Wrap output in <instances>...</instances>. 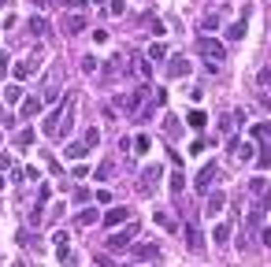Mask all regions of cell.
<instances>
[{
  "label": "cell",
  "mask_w": 271,
  "mask_h": 267,
  "mask_svg": "<svg viewBox=\"0 0 271 267\" xmlns=\"http://www.w3.org/2000/svg\"><path fill=\"white\" fill-rule=\"evenodd\" d=\"M63 30L67 33H82L85 30V15H67L63 19Z\"/></svg>",
  "instance_id": "15"
},
{
  "label": "cell",
  "mask_w": 271,
  "mask_h": 267,
  "mask_svg": "<svg viewBox=\"0 0 271 267\" xmlns=\"http://www.w3.org/2000/svg\"><path fill=\"white\" fill-rule=\"evenodd\" d=\"M123 11H127V4L123 0H111V15H123Z\"/></svg>",
  "instance_id": "40"
},
{
  "label": "cell",
  "mask_w": 271,
  "mask_h": 267,
  "mask_svg": "<svg viewBox=\"0 0 271 267\" xmlns=\"http://www.w3.org/2000/svg\"><path fill=\"white\" fill-rule=\"evenodd\" d=\"M212 238H216V245H227V238H230V223H219L212 230Z\"/></svg>",
  "instance_id": "23"
},
{
  "label": "cell",
  "mask_w": 271,
  "mask_h": 267,
  "mask_svg": "<svg viewBox=\"0 0 271 267\" xmlns=\"http://www.w3.org/2000/svg\"><path fill=\"white\" fill-rule=\"evenodd\" d=\"M182 189H186V175H182V167H178L175 175H171V193H175V197H178V193H182Z\"/></svg>",
  "instance_id": "21"
},
{
  "label": "cell",
  "mask_w": 271,
  "mask_h": 267,
  "mask_svg": "<svg viewBox=\"0 0 271 267\" xmlns=\"http://www.w3.org/2000/svg\"><path fill=\"white\" fill-rule=\"evenodd\" d=\"M85 152H89V145H85V141H71L67 149H63V156H67V160H82Z\"/></svg>",
  "instance_id": "14"
},
{
  "label": "cell",
  "mask_w": 271,
  "mask_h": 267,
  "mask_svg": "<svg viewBox=\"0 0 271 267\" xmlns=\"http://www.w3.org/2000/svg\"><path fill=\"white\" fill-rule=\"evenodd\" d=\"M108 175H111V160H104V163L97 167V178H108Z\"/></svg>",
  "instance_id": "35"
},
{
  "label": "cell",
  "mask_w": 271,
  "mask_h": 267,
  "mask_svg": "<svg viewBox=\"0 0 271 267\" xmlns=\"http://www.w3.org/2000/svg\"><path fill=\"white\" fill-rule=\"evenodd\" d=\"M85 145H89V149H93L97 141H101V130H97V126H89V130H85V137H82Z\"/></svg>",
  "instance_id": "29"
},
{
  "label": "cell",
  "mask_w": 271,
  "mask_h": 267,
  "mask_svg": "<svg viewBox=\"0 0 271 267\" xmlns=\"http://www.w3.org/2000/svg\"><path fill=\"white\" fill-rule=\"evenodd\" d=\"M197 49H201L204 56H212V59H223V56H227V49H223L216 37H201V41H197Z\"/></svg>",
  "instance_id": "7"
},
{
  "label": "cell",
  "mask_w": 271,
  "mask_h": 267,
  "mask_svg": "<svg viewBox=\"0 0 271 267\" xmlns=\"http://www.w3.org/2000/svg\"><path fill=\"white\" fill-rule=\"evenodd\" d=\"M41 104H45L41 97H26V100H23V108H19V115H23V119H34V115H41Z\"/></svg>",
  "instance_id": "9"
},
{
  "label": "cell",
  "mask_w": 271,
  "mask_h": 267,
  "mask_svg": "<svg viewBox=\"0 0 271 267\" xmlns=\"http://www.w3.org/2000/svg\"><path fill=\"white\" fill-rule=\"evenodd\" d=\"M82 71H85V75H93V71H97V56H82Z\"/></svg>",
  "instance_id": "31"
},
{
  "label": "cell",
  "mask_w": 271,
  "mask_h": 267,
  "mask_svg": "<svg viewBox=\"0 0 271 267\" xmlns=\"http://www.w3.org/2000/svg\"><path fill=\"white\" fill-rule=\"evenodd\" d=\"M249 189H253V197H268V182H264V178H253V182H249Z\"/></svg>",
  "instance_id": "25"
},
{
  "label": "cell",
  "mask_w": 271,
  "mask_h": 267,
  "mask_svg": "<svg viewBox=\"0 0 271 267\" xmlns=\"http://www.w3.org/2000/svg\"><path fill=\"white\" fill-rule=\"evenodd\" d=\"M260 100H264V108H268V111H271V93H264V97H260Z\"/></svg>",
  "instance_id": "44"
},
{
  "label": "cell",
  "mask_w": 271,
  "mask_h": 267,
  "mask_svg": "<svg viewBox=\"0 0 271 267\" xmlns=\"http://www.w3.org/2000/svg\"><path fill=\"white\" fill-rule=\"evenodd\" d=\"M186 249H190V252H201V249H204V241H201V230H197V223H190V226H186Z\"/></svg>",
  "instance_id": "10"
},
{
  "label": "cell",
  "mask_w": 271,
  "mask_h": 267,
  "mask_svg": "<svg viewBox=\"0 0 271 267\" xmlns=\"http://www.w3.org/2000/svg\"><path fill=\"white\" fill-rule=\"evenodd\" d=\"M216 175H219V171H216V163H204L201 167V175H197V193H204V197H208V193H212V186H216Z\"/></svg>",
  "instance_id": "4"
},
{
  "label": "cell",
  "mask_w": 271,
  "mask_h": 267,
  "mask_svg": "<svg viewBox=\"0 0 271 267\" xmlns=\"http://www.w3.org/2000/svg\"><path fill=\"white\" fill-rule=\"evenodd\" d=\"M130 252H134V260H156L160 256L156 245H130Z\"/></svg>",
  "instance_id": "13"
},
{
  "label": "cell",
  "mask_w": 271,
  "mask_h": 267,
  "mask_svg": "<svg viewBox=\"0 0 271 267\" xmlns=\"http://www.w3.org/2000/svg\"><path fill=\"white\" fill-rule=\"evenodd\" d=\"M245 37V19H238V23L227 26V41H242Z\"/></svg>",
  "instance_id": "16"
},
{
  "label": "cell",
  "mask_w": 271,
  "mask_h": 267,
  "mask_svg": "<svg viewBox=\"0 0 271 267\" xmlns=\"http://www.w3.org/2000/svg\"><path fill=\"white\" fill-rule=\"evenodd\" d=\"M15 145H19V149H34V130H30V126H23V130L15 134Z\"/></svg>",
  "instance_id": "17"
},
{
  "label": "cell",
  "mask_w": 271,
  "mask_h": 267,
  "mask_svg": "<svg viewBox=\"0 0 271 267\" xmlns=\"http://www.w3.org/2000/svg\"><path fill=\"white\" fill-rule=\"evenodd\" d=\"M260 241H264V245H271V223L264 226V234H260Z\"/></svg>",
  "instance_id": "42"
},
{
  "label": "cell",
  "mask_w": 271,
  "mask_h": 267,
  "mask_svg": "<svg viewBox=\"0 0 271 267\" xmlns=\"http://www.w3.org/2000/svg\"><path fill=\"white\" fill-rule=\"evenodd\" d=\"M8 4H11V0H0V8H8Z\"/></svg>",
  "instance_id": "45"
},
{
  "label": "cell",
  "mask_w": 271,
  "mask_h": 267,
  "mask_svg": "<svg viewBox=\"0 0 271 267\" xmlns=\"http://www.w3.org/2000/svg\"><path fill=\"white\" fill-rule=\"evenodd\" d=\"M219 26V15H204V30H216Z\"/></svg>",
  "instance_id": "37"
},
{
  "label": "cell",
  "mask_w": 271,
  "mask_h": 267,
  "mask_svg": "<svg viewBox=\"0 0 271 267\" xmlns=\"http://www.w3.org/2000/svg\"><path fill=\"white\" fill-rule=\"evenodd\" d=\"M8 71H11V63H8V52H0V78L8 75Z\"/></svg>",
  "instance_id": "36"
},
{
  "label": "cell",
  "mask_w": 271,
  "mask_h": 267,
  "mask_svg": "<svg viewBox=\"0 0 271 267\" xmlns=\"http://www.w3.org/2000/svg\"><path fill=\"white\" fill-rule=\"evenodd\" d=\"M4 100H8V104H15V100H23V85H8V89H4Z\"/></svg>",
  "instance_id": "24"
},
{
  "label": "cell",
  "mask_w": 271,
  "mask_h": 267,
  "mask_svg": "<svg viewBox=\"0 0 271 267\" xmlns=\"http://www.w3.org/2000/svg\"><path fill=\"white\" fill-rule=\"evenodd\" d=\"M253 149H256V145H249V141H242V145H234V152H238V160H242V163H245V160H253V156H256V152H253Z\"/></svg>",
  "instance_id": "22"
},
{
  "label": "cell",
  "mask_w": 271,
  "mask_h": 267,
  "mask_svg": "<svg viewBox=\"0 0 271 267\" xmlns=\"http://www.w3.org/2000/svg\"><path fill=\"white\" fill-rule=\"evenodd\" d=\"M260 85H271V71H260Z\"/></svg>",
  "instance_id": "43"
},
{
  "label": "cell",
  "mask_w": 271,
  "mask_h": 267,
  "mask_svg": "<svg viewBox=\"0 0 271 267\" xmlns=\"http://www.w3.org/2000/svg\"><path fill=\"white\" fill-rule=\"evenodd\" d=\"M256 167H264V171H268V167H271V149L256 152Z\"/></svg>",
  "instance_id": "30"
},
{
  "label": "cell",
  "mask_w": 271,
  "mask_h": 267,
  "mask_svg": "<svg viewBox=\"0 0 271 267\" xmlns=\"http://www.w3.org/2000/svg\"><path fill=\"white\" fill-rule=\"evenodd\" d=\"M30 33H34V37H45V33H49V23H45L41 15H34L30 19Z\"/></svg>",
  "instance_id": "19"
},
{
  "label": "cell",
  "mask_w": 271,
  "mask_h": 267,
  "mask_svg": "<svg viewBox=\"0 0 271 267\" xmlns=\"http://www.w3.org/2000/svg\"><path fill=\"white\" fill-rule=\"evenodd\" d=\"M37 71H41V59H37V56L19 59V63H15V78H19V82H23V78H34Z\"/></svg>",
  "instance_id": "6"
},
{
  "label": "cell",
  "mask_w": 271,
  "mask_h": 267,
  "mask_svg": "<svg viewBox=\"0 0 271 267\" xmlns=\"http://www.w3.org/2000/svg\"><path fill=\"white\" fill-rule=\"evenodd\" d=\"M253 137H256V141H271V119H268V123H256V126H253Z\"/></svg>",
  "instance_id": "20"
},
{
  "label": "cell",
  "mask_w": 271,
  "mask_h": 267,
  "mask_svg": "<svg viewBox=\"0 0 271 267\" xmlns=\"http://www.w3.org/2000/svg\"><path fill=\"white\" fill-rule=\"evenodd\" d=\"M119 223H130V208H123V204H119V208H111L108 215H104V226H108V230H115Z\"/></svg>",
  "instance_id": "8"
},
{
  "label": "cell",
  "mask_w": 271,
  "mask_h": 267,
  "mask_svg": "<svg viewBox=\"0 0 271 267\" xmlns=\"http://www.w3.org/2000/svg\"><path fill=\"white\" fill-rule=\"evenodd\" d=\"M149 149H153V145H149V134H137V137H134V149H130V152H149Z\"/></svg>",
  "instance_id": "27"
},
{
  "label": "cell",
  "mask_w": 271,
  "mask_h": 267,
  "mask_svg": "<svg viewBox=\"0 0 271 267\" xmlns=\"http://www.w3.org/2000/svg\"><path fill=\"white\" fill-rule=\"evenodd\" d=\"M141 97H145V89H130L127 97H119V108L127 111V115H137L141 111Z\"/></svg>",
  "instance_id": "5"
},
{
  "label": "cell",
  "mask_w": 271,
  "mask_h": 267,
  "mask_svg": "<svg viewBox=\"0 0 271 267\" xmlns=\"http://www.w3.org/2000/svg\"><path fill=\"white\" fill-rule=\"evenodd\" d=\"M71 123H75V93H67V97H63V108H56L49 119H45V134H49V137H67Z\"/></svg>",
  "instance_id": "1"
},
{
  "label": "cell",
  "mask_w": 271,
  "mask_h": 267,
  "mask_svg": "<svg viewBox=\"0 0 271 267\" xmlns=\"http://www.w3.org/2000/svg\"><path fill=\"white\" fill-rule=\"evenodd\" d=\"M160 175H163L160 163H149V167L141 171V178H137V189H141V193H153L156 186H160Z\"/></svg>",
  "instance_id": "3"
},
{
  "label": "cell",
  "mask_w": 271,
  "mask_h": 267,
  "mask_svg": "<svg viewBox=\"0 0 271 267\" xmlns=\"http://www.w3.org/2000/svg\"><path fill=\"white\" fill-rule=\"evenodd\" d=\"M204 212H208V215H219L223 212V193H208V197H204Z\"/></svg>",
  "instance_id": "11"
},
{
  "label": "cell",
  "mask_w": 271,
  "mask_h": 267,
  "mask_svg": "<svg viewBox=\"0 0 271 267\" xmlns=\"http://www.w3.org/2000/svg\"><path fill=\"white\" fill-rule=\"evenodd\" d=\"M97 219H101V212H97V208H85V212H78L75 223H78V226H93Z\"/></svg>",
  "instance_id": "18"
},
{
  "label": "cell",
  "mask_w": 271,
  "mask_h": 267,
  "mask_svg": "<svg viewBox=\"0 0 271 267\" xmlns=\"http://www.w3.org/2000/svg\"><path fill=\"white\" fill-rule=\"evenodd\" d=\"M167 75H171V78H186V75H190V63H186L182 56H175V59L167 63Z\"/></svg>",
  "instance_id": "12"
},
{
  "label": "cell",
  "mask_w": 271,
  "mask_h": 267,
  "mask_svg": "<svg viewBox=\"0 0 271 267\" xmlns=\"http://www.w3.org/2000/svg\"><path fill=\"white\" fill-rule=\"evenodd\" d=\"M59 4H63V8H85L89 0H59Z\"/></svg>",
  "instance_id": "38"
},
{
  "label": "cell",
  "mask_w": 271,
  "mask_h": 267,
  "mask_svg": "<svg viewBox=\"0 0 271 267\" xmlns=\"http://www.w3.org/2000/svg\"><path fill=\"white\" fill-rule=\"evenodd\" d=\"M167 56V49H163V45H153V49H149V59H163Z\"/></svg>",
  "instance_id": "34"
},
{
  "label": "cell",
  "mask_w": 271,
  "mask_h": 267,
  "mask_svg": "<svg viewBox=\"0 0 271 267\" xmlns=\"http://www.w3.org/2000/svg\"><path fill=\"white\" fill-rule=\"evenodd\" d=\"M186 119H190V126H197V130H201V126H204V123H208V115H204V111H197V108H193V111H190V115H186Z\"/></svg>",
  "instance_id": "28"
},
{
  "label": "cell",
  "mask_w": 271,
  "mask_h": 267,
  "mask_svg": "<svg viewBox=\"0 0 271 267\" xmlns=\"http://www.w3.org/2000/svg\"><path fill=\"white\" fill-rule=\"evenodd\" d=\"M149 30H153L156 37H163V33H167V30H163V23H160V19H149Z\"/></svg>",
  "instance_id": "33"
},
{
  "label": "cell",
  "mask_w": 271,
  "mask_h": 267,
  "mask_svg": "<svg viewBox=\"0 0 271 267\" xmlns=\"http://www.w3.org/2000/svg\"><path fill=\"white\" fill-rule=\"evenodd\" d=\"M52 245H56V252H67V230H56V234H52Z\"/></svg>",
  "instance_id": "26"
},
{
  "label": "cell",
  "mask_w": 271,
  "mask_h": 267,
  "mask_svg": "<svg viewBox=\"0 0 271 267\" xmlns=\"http://www.w3.org/2000/svg\"><path fill=\"white\" fill-rule=\"evenodd\" d=\"M156 223H160V226H167V230H178V226H175V219H167L163 212H156Z\"/></svg>",
  "instance_id": "32"
},
{
  "label": "cell",
  "mask_w": 271,
  "mask_h": 267,
  "mask_svg": "<svg viewBox=\"0 0 271 267\" xmlns=\"http://www.w3.org/2000/svg\"><path fill=\"white\" fill-rule=\"evenodd\" d=\"M134 238H137V223H127L123 230H115V234L108 238V249H111V252H119V249H130V245H134Z\"/></svg>",
  "instance_id": "2"
},
{
  "label": "cell",
  "mask_w": 271,
  "mask_h": 267,
  "mask_svg": "<svg viewBox=\"0 0 271 267\" xmlns=\"http://www.w3.org/2000/svg\"><path fill=\"white\" fill-rule=\"evenodd\" d=\"M204 149H208V141H204V137H197V141L190 145V152H204Z\"/></svg>",
  "instance_id": "39"
},
{
  "label": "cell",
  "mask_w": 271,
  "mask_h": 267,
  "mask_svg": "<svg viewBox=\"0 0 271 267\" xmlns=\"http://www.w3.org/2000/svg\"><path fill=\"white\" fill-rule=\"evenodd\" d=\"M97 267H119L115 260H108V256H97Z\"/></svg>",
  "instance_id": "41"
}]
</instances>
